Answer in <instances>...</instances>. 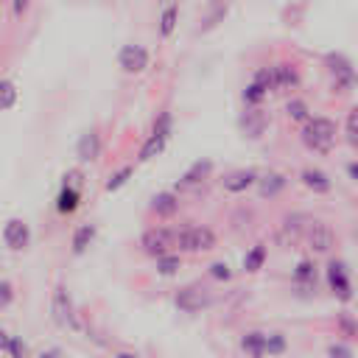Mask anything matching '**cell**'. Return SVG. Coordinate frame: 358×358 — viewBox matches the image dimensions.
<instances>
[{"label":"cell","instance_id":"ab89813d","mask_svg":"<svg viewBox=\"0 0 358 358\" xmlns=\"http://www.w3.org/2000/svg\"><path fill=\"white\" fill-rule=\"evenodd\" d=\"M327 358H355V352H352L347 344L336 341V344H330V347H327Z\"/></svg>","mask_w":358,"mask_h":358},{"label":"cell","instance_id":"7c38bea8","mask_svg":"<svg viewBox=\"0 0 358 358\" xmlns=\"http://www.w3.org/2000/svg\"><path fill=\"white\" fill-rule=\"evenodd\" d=\"M305 238H308V246L313 255H327L336 246V232L324 221H310L305 229Z\"/></svg>","mask_w":358,"mask_h":358},{"label":"cell","instance_id":"4fadbf2b","mask_svg":"<svg viewBox=\"0 0 358 358\" xmlns=\"http://www.w3.org/2000/svg\"><path fill=\"white\" fill-rule=\"evenodd\" d=\"M238 129H241L243 137L260 140L268 129V115L260 106H246V112H241V117H238Z\"/></svg>","mask_w":358,"mask_h":358},{"label":"cell","instance_id":"ee69618b","mask_svg":"<svg viewBox=\"0 0 358 358\" xmlns=\"http://www.w3.org/2000/svg\"><path fill=\"white\" fill-rule=\"evenodd\" d=\"M347 173H350V179L358 182V162H350V165H347Z\"/></svg>","mask_w":358,"mask_h":358},{"label":"cell","instance_id":"7402d4cb","mask_svg":"<svg viewBox=\"0 0 358 358\" xmlns=\"http://www.w3.org/2000/svg\"><path fill=\"white\" fill-rule=\"evenodd\" d=\"M294 285L296 291H316V263L313 260H299L294 266Z\"/></svg>","mask_w":358,"mask_h":358},{"label":"cell","instance_id":"ba28073f","mask_svg":"<svg viewBox=\"0 0 358 358\" xmlns=\"http://www.w3.org/2000/svg\"><path fill=\"white\" fill-rule=\"evenodd\" d=\"M173 241H176V229L168 227H148L140 235V249L151 257H159L165 252H173Z\"/></svg>","mask_w":358,"mask_h":358},{"label":"cell","instance_id":"e0dca14e","mask_svg":"<svg viewBox=\"0 0 358 358\" xmlns=\"http://www.w3.org/2000/svg\"><path fill=\"white\" fill-rule=\"evenodd\" d=\"M285 185H288V176H285V173H280V171L260 173V176H257V182H255V187H257V196H260V199H274V196H280V193L285 190Z\"/></svg>","mask_w":358,"mask_h":358},{"label":"cell","instance_id":"1f68e13d","mask_svg":"<svg viewBox=\"0 0 358 358\" xmlns=\"http://www.w3.org/2000/svg\"><path fill=\"white\" fill-rule=\"evenodd\" d=\"M285 115L294 120V123H305L310 117V106L302 101V98H291L285 101Z\"/></svg>","mask_w":358,"mask_h":358},{"label":"cell","instance_id":"4316f807","mask_svg":"<svg viewBox=\"0 0 358 358\" xmlns=\"http://www.w3.org/2000/svg\"><path fill=\"white\" fill-rule=\"evenodd\" d=\"M154 266H157V274H159V277H173V274H179V268H182V257H179L176 252H165V255L154 257Z\"/></svg>","mask_w":358,"mask_h":358},{"label":"cell","instance_id":"8d00e7d4","mask_svg":"<svg viewBox=\"0 0 358 358\" xmlns=\"http://www.w3.org/2000/svg\"><path fill=\"white\" fill-rule=\"evenodd\" d=\"M3 352H6L8 358H28V344L22 341V336H11Z\"/></svg>","mask_w":358,"mask_h":358},{"label":"cell","instance_id":"cb8c5ba5","mask_svg":"<svg viewBox=\"0 0 358 358\" xmlns=\"http://www.w3.org/2000/svg\"><path fill=\"white\" fill-rule=\"evenodd\" d=\"M227 11H229V3H227V0H210V3H207V11H204V17H201L199 34H207V31H213L218 22H224Z\"/></svg>","mask_w":358,"mask_h":358},{"label":"cell","instance_id":"44dd1931","mask_svg":"<svg viewBox=\"0 0 358 358\" xmlns=\"http://www.w3.org/2000/svg\"><path fill=\"white\" fill-rule=\"evenodd\" d=\"M95 224H78L76 229H73V235H70V252L76 255V257H81L90 246H92V241H95Z\"/></svg>","mask_w":358,"mask_h":358},{"label":"cell","instance_id":"836d02e7","mask_svg":"<svg viewBox=\"0 0 358 358\" xmlns=\"http://www.w3.org/2000/svg\"><path fill=\"white\" fill-rule=\"evenodd\" d=\"M207 274H210L213 280H218V282H229V280H232V266H229L227 260H213V263L207 266Z\"/></svg>","mask_w":358,"mask_h":358},{"label":"cell","instance_id":"d590c367","mask_svg":"<svg viewBox=\"0 0 358 358\" xmlns=\"http://www.w3.org/2000/svg\"><path fill=\"white\" fill-rule=\"evenodd\" d=\"M252 81L255 84H260L266 92H277L274 90V76H271V64H266V67H257L255 70V76H252Z\"/></svg>","mask_w":358,"mask_h":358},{"label":"cell","instance_id":"b9f144b4","mask_svg":"<svg viewBox=\"0 0 358 358\" xmlns=\"http://www.w3.org/2000/svg\"><path fill=\"white\" fill-rule=\"evenodd\" d=\"M34 358H64V355H62L59 347H45V350H39Z\"/></svg>","mask_w":358,"mask_h":358},{"label":"cell","instance_id":"484cf974","mask_svg":"<svg viewBox=\"0 0 358 358\" xmlns=\"http://www.w3.org/2000/svg\"><path fill=\"white\" fill-rule=\"evenodd\" d=\"M266 257H268V249H266V243H255V246H249L246 249V255H243V271L246 274H257L263 266H266Z\"/></svg>","mask_w":358,"mask_h":358},{"label":"cell","instance_id":"603a6c76","mask_svg":"<svg viewBox=\"0 0 358 358\" xmlns=\"http://www.w3.org/2000/svg\"><path fill=\"white\" fill-rule=\"evenodd\" d=\"M299 182L313 193H330V187H333L330 176L324 171H319V168H302L299 171Z\"/></svg>","mask_w":358,"mask_h":358},{"label":"cell","instance_id":"9a60e30c","mask_svg":"<svg viewBox=\"0 0 358 358\" xmlns=\"http://www.w3.org/2000/svg\"><path fill=\"white\" fill-rule=\"evenodd\" d=\"M257 171L255 168H238V171H229V173H224V179H221V187L227 190V193H246L249 187H255V182H257Z\"/></svg>","mask_w":358,"mask_h":358},{"label":"cell","instance_id":"8992f818","mask_svg":"<svg viewBox=\"0 0 358 358\" xmlns=\"http://www.w3.org/2000/svg\"><path fill=\"white\" fill-rule=\"evenodd\" d=\"M81 171H67L62 176V187L56 193V213L59 215H73L81 207Z\"/></svg>","mask_w":358,"mask_h":358},{"label":"cell","instance_id":"ac0fdd59","mask_svg":"<svg viewBox=\"0 0 358 358\" xmlns=\"http://www.w3.org/2000/svg\"><path fill=\"white\" fill-rule=\"evenodd\" d=\"M271 76H274V90L280 92V90H296L299 87V70H296V64H291V62H277V64H271Z\"/></svg>","mask_w":358,"mask_h":358},{"label":"cell","instance_id":"d6a6232c","mask_svg":"<svg viewBox=\"0 0 358 358\" xmlns=\"http://www.w3.org/2000/svg\"><path fill=\"white\" fill-rule=\"evenodd\" d=\"M241 98H243V103H246V106H260V103L268 98V92H266L260 84L249 81V84L243 87V95H241Z\"/></svg>","mask_w":358,"mask_h":358},{"label":"cell","instance_id":"30bf717a","mask_svg":"<svg viewBox=\"0 0 358 358\" xmlns=\"http://www.w3.org/2000/svg\"><path fill=\"white\" fill-rule=\"evenodd\" d=\"M148 62H151V53L143 48V45H123L117 50V67L129 76H140L148 70Z\"/></svg>","mask_w":358,"mask_h":358},{"label":"cell","instance_id":"9c48e42d","mask_svg":"<svg viewBox=\"0 0 358 358\" xmlns=\"http://www.w3.org/2000/svg\"><path fill=\"white\" fill-rule=\"evenodd\" d=\"M324 280H327V288L333 291L336 299H341V302H350V299H352V282H350L347 266H344L341 260H330V263H327Z\"/></svg>","mask_w":358,"mask_h":358},{"label":"cell","instance_id":"60d3db41","mask_svg":"<svg viewBox=\"0 0 358 358\" xmlns=\"http://www.w3.org/2000/svg\"><path fill=\"white\" fill-rule=\"evenodd\" d=\"M28 6H31V0H11V14L14 17H22L28 11Z\"/></svg>","mask_w":358,"mask_h":358},{"label":"cell","instance_id":"8fae6325","mask_svg":"<svg viewBox=\"0 0 358 358\" xmlns=\"http://www.w3.org/2000/svg\"><path fill=\"white\" fill-rule=\"evenodd\" d=\"M0 238H3V246H6L8 252H25V249L31 246V227H28L22 218H8V221L3 224Z\"/></svg>","mask_w":358,"mask_h":358},{"label":"cell","instance_id":"3957f363","mask_svg":"<svg viewBox=\"0 0 358 358\" xmlns=\"http://www.w3.org/2000/svg\"><path fill=\"white\" fill-rule=\"evenodd\" d=\"M171 131H173V115L171 112H159L157 120H154V126H151V134L143 140V145L137 151V159L140 162H148V159L159 157L165 151L168 140H171Z\"/></svg>","mask_w":358,"mask_h":358},{"label":"cell","instance_id":"ffe728a7","mask_svg":"<svg viewBox=\"0 0 358 358\" xmlns=\"http://www.w3.org/2000/svg\"><path fill=\"white\" fill-rule=\"evenodd\" d=\"M148 210H151L157 218H173V215L179 213V196H176L173 190H159V193L151 199Z\"/></svg>","mask_w":358,"mask_h":358},{"label":"cell","instance_id":"74e56055","mask_svg":"<svg viewBox=\"0 0 358 358\" xmlns=\"http://www.w3.org/2000/svg\"><path fill=\"white\" fill-rule=\"evenodd\" d=\"M14 296H17V291H14L11 280H0V310L11 308L14 305Z\"/></svg>","mask_w":358,"mask_h":358},{"label":"cell","instance_id":"277c9868","mask_svg":"<svg viewBox=\"0 0 358 358\" xmlns=\"http://www.w3.org/2000/svg\"><path fill=\"white\" fill-rule=\"evenodd\" d=\"M215 246H218V238L210 227H182V229H176L173 249H179V252L201 255V252H213Z\"/></svg>","mask_w":358,"mask_h":358},{"label":"cell","instance_id":"f546056e","mask_svg":"<svg viewBox=\"0 0 358 358\" xmlns=\"http://www.w3.org/2000/svg\"><path fill=\"white\" fill-rule=\"evenodd\" d=\"M131 173H134V168H131V165H120L117 171H112V173H109V179L103 182V190H106V193L120 190V187H123V185L131 179Z\"/></svg>","mask_w":358,"mask_h":358},{"label":"cell","instance_id":"6da1fadb","mask_svg":"<svg viewBox=\"0 0 358 358\" xmlns=\"http://www.w3.org/2000/svg\"><path fill=\"white\" fill-rule=\"evenodd\" d=\"M299 140L308 151L313 154H327L333 145H336V123L330 117H322V115H310L305 123H302V131H299Z\"/></svg>","mask_w":358,"mask_h":358},{"label":"cell","instance_id":"d4e9b609","mask_svg":"<svg viewBox=\"0 0 358 358\" xmlns=\"http://www.w3.org/2000/svg\"><path fill=\"white\" fill-rule=\"evenodd\" d=\"M241 350L249 358H266V333L263 330H246L241 336Z\"/></svg>","mask_w":358,"mask_h":358},{"label":"cell","instance_id":"7a4b0ae2","mask_svg":"<svg viewBox=\"0 0 358 358\" xmlns=\"http://www.w3.org/2000/svg\"><path fill=\"white\" fill-rule=\"evenodd\" d=\"M50 319L62 330H81V322H78V313H76V302H73V296H70L64 282H56L53 291H50Z\"/></svg>","mask_w":358,"mask_h":358},{"label":"cell","instance_id":"f6af8a7d","mask_svg":"<svg viewBox=\"0 0 358 358\" xmlns=\"http://www.w3.org/2000/svg\"><path fill=\"white\" fill-rule=\"evenodd\" d=\"M112 358H140V355L137 352H129V350H117Z\"/></svg>","mask_w":358,"mask_h":358},{"label":"cell","instance_id":"e575fe53","mask_svg":"<svg viewBox=\"0 0 358 358\" xmlns=\"http://www.w3.org/2000/svg\"><path fill=\"white\" fill-rule=\"evenodd\" d=\"M344 134H347V143L358 151V106H355V109H350L347 123H344Z\"/></svg>","mask_w":358,"mask_h":358},{"label":"cell","instance_id":"f1b7e54d","mask_svg":"<svg viewBox=\"0 0 358 358\" xmlns=\"http://www.w3.org/2000/svg\"><path fill=\"white\" fill-rule=\"evenodd\" d=\"M17 98H20V90L11 78H0V112H8L17 106Z\"/></svg>","mask_w":358,"mask_h":358},{"label":"cell","instance_id":"5b68a950","mask_svg":"<svg viewBox=\"0 0 358 358\" xmlns=\"http://www.w3.org/2000/svg\"><path fill=\"white\" fill-rule=\"evenodd\" d=\"M324 64H327V73H330V87L336 92H350L355 87L358 76H355L352 62L344 53H327L324 56Z\"/></svg>","mask_w":358,"mask_h":358},{"label":"cell","instance_id":"83f0119b","mask_svg":"<svg viewBox=\"0 0 358 358\" xmlns=\"http://www.w3.org/2000/svg\"><path fill=\"white\" fill-rule=\"evenodd\" d=\"M176 22H179V6H176V3H171V6H165V8H162V14H159V36H162V39H168V36L173 34Z\"/></svg>","mask_w":358,"mask_h":358},{"label":"cell","instance_id":"7bdbcfd3","mask_svg":"<svg viewBox=\"0 0 358 358\" xmlns=\"http://www.w3.org/2000/svg\"><path fill=\"white\" fill-rule=\"evenodd\" d=\"M8 338H11V333H8V330H3V327H0V352H3V350H6V344H8Z\"/></svg>","mask_w":358,"mask_h":358},{"label":"cell","instance_id":"4dcf8cb0","mask_svg":"<svg viewBox=\"0 0 358 358\" xmlns=\"http://www.w3.org/2000/svg\"><path fill=\"white\" fill-rule=\"evenodd\" d=\"M285 350H288V338L280 330L266 333V355L268 358H280V355H285Z\"/></svg>","mask_w":358,"mask_h":358},{"label":"cell","instance_id":"f35d334b","mask_svg":"<svg viewBox=\"0 0 358 358\" xmlns=\"http://www.w3.org/2000/svg\"><path fill=\"white\" fill-rule=\"evenodd\" d=\"M336 327H338V333H341V336H347V338L358 336V324H355V322H352V316H347V313H341V316L336 319Z\"/></svg>","mask_w":358,"mask_h":358},{"label":"cell","instance_id":"d6986e66","mask_svg":"<svg viewBox=\"0 0 358 358\" xmlns=\"http://www.w3.org/2000/svg\"><path fill=\"white\" fill-rule=\"evenodd\" d=\"M210 173H213V159H196V162H193V165L179 176L176 187H179V190L196 187V185H201L204 179H210Z\"/></svg>","mask_w":358,"mask_h":358},{"label":"cell","instance_id":"5bb4252c","mask_svg":"<svg viewBox=\"0 0 358 358\" xmlns=\"http://www.w3.org/2000/svg\"><path fill=\"white\" fill-rule=\"evenodd\" d=\"M308 224H310V221H308L302 213L285 215V218L280 221V227H277V243H280V246H294V243L305 235Z\"/></svg>","mask_w":358,"mask_h":358},{"label":"cell","instance_id":"52a82bcc","mask_svg":"<svg viewBox=\"0 0 358 358\" xmlns=\"http://www.w3.org/2000/svg\"><path fill=\"white\" fill-rule=\"evenodd\" d=\"M213 294L204 288V285H199V282H190V285H182L176 294H173V305H176V310H182V313H201V310H207V308H213Z\"/></svg>","mask_w":358,"mask_h":358},{"label":"cell","instance_id":"2e32d148","mask_svg":"<svg viewBox=\"0 0 358 358\" xmlns=\"http://www.w3.org/2000/svg\"><path fill=\"white\" fill-rule=\"evenodd\" d=\"M101 151H103V140H101V134L95 129L84 131L76 140V157H78V162H95L101 157Z\"/></svg>","mask_w":358,"mask_h":358}]
</instances>
